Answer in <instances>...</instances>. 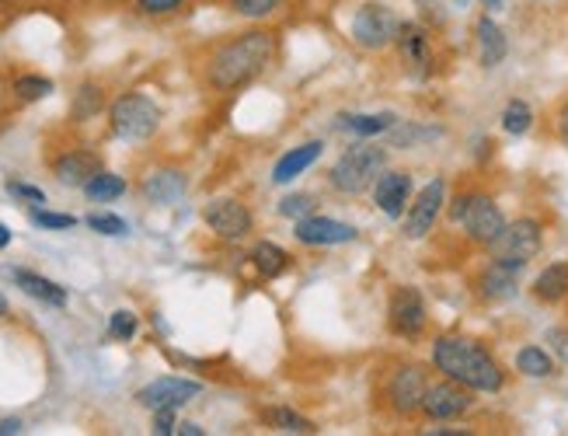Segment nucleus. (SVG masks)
Segmentation results:
<instances>
[{
    "label": "nucleus",
    "instance_id": "37998d69",
    "mask_svg": "<svg viewBox=\"0 0 568 436\" xmlns=\"http://www.w3.org/2000/svg\"><path fill=\"white\" fill-rule=\"evenodd\" d=\"M8 433H21V423L18 419H0V436H8Z\"/></svg>",
    "mask_w": 568,
    "mask_h": 436
},
{
    "label": "nucleus",
    "instance_id": "393cba45",
    "mask_svg": "<svg viewBox=\"0 0 568 436\" xmlns=\"http://www.w3.org/2000/svg\"><path fill=\"white\" fill-rule=\"evenodd\" d=\"M555 356H551V349H545V346H524L520 353H516V374H524V377H530V381H548V377H555Z\"/></svg>",
    "mask_w": 568,
    "mask_h": 436
},
{
    "label": "nucleus",
    "instance_id": "2eb2a0df",
    "mask_svg": "<svg viewBox=\"0 0 568 436\" xmlns=\"http://www.w3.org/2000/svg\"><path fill=\"white\" fill-rule=\"evenodd\" d=\"M200 392H203L200 381L158 377V381H151L146 387H140V392H136V405L151 408V412H158V408H182V405H189Z\"/></svg>",
    "mask_w": 568,
    "mask_h": 436
},
{
    "label": "nucleus",
    "instance_id": "de8ad7c7",
    "mask_svg": "<svg viewBox=\"0 0 568 436\" xmlns=\"http://www.w3.org/2000/svg\"><path fill=\"white\" fill-rule=\"evenodd\" d=\"M457 4H460V8H464V4H467V0H457Z\"/></svg>",
    "mask_w": 568,
    "mask_h": 436
},
{
    "label": "nucleus",
    "instance_id": "473e14b6",
    "mask_svg": "<svg viewBox=\"0 0 568 436\" xmlns=\"http://www.w3.org/2000/svg\"><path fill=\"white\" fill-rule=\"evenodd\" d=\"M136 328H140V318L133 311H115L109 318V338H115V343H130Z\"/></svg>",
    "mask_w": 568,
    "mask_h": 436
},
{
    "label": "nucleus",
    "instance_id": "b1692460",
    "mask_svg": "<svg viewBox=\"0 0 568 436\" xmlns=\"http://www.w3.org/2000/svg\"><path fill=\"white\" fill-rule=\"evenodd\" d=\"M338 126L353 136H381V133H390L398 126V115L394 112H356V115H342Z\"/></svg>",
    "mask_w": 568,
    "mask_h": 436
},
{
    "label": "nucleus",
    "instance_id": "e433bc0d",
    "mask_svg": "<svg viewBox=\"0 0 568 436\" xmlns=\"http://www.w3.org/2000/svg\"><path fill=\"white\" fill-rule=\"evenodd\" d=\"M189 4V0H136V14L143 18H164V14H175Z\"/></svg>",
    "mask_w": 568,
    "mask_h": 436
},
{
    "label": "nucleus",
    "instance_id": "5701e85b",
    "mask_svg": "<svg viewBox=\"0 0 568 436\" xmlns=\"http://www.w3.org/2000/svg\"><path fill=\"white\" fill-rule=\"evenodd\" d=\"M11 280L18 283V290H24L29 297L49 304V307H67V290L53 280H45L39 273H29V270H11Z\"/></svg>",
    "mask_w": 568,
    "mask_h": 436
},
{
    "label": "nucleus",
    "instance_id": "72a5a7b5",
    "mask_svg": "<svg viewBox=\"0 0 568 436\" xmlns=\"http://www.w3.org/2000/svg\"><path fill=\"white\" fill-rule=\"evenodd\" d=\"M29 221L36 227H45V231H70L73 224H78L70 213H53V210H42V206H32L29 210Z\"/></svg>",
    "mask_w": 568,
    "mask_h": 436
},
{
    "label": "nucleus",
    "instance_id": "4468645a",
    "mask_svg": "<svg viewBox=\"0 0 568 436\" xmlns=\"http://www.w3.org/2000/svg\"><path fill=\"white\" fill-rule=\"evenodd\" d=\"M293 237L307 249H335V245L356 241V227L335 221V216L311 213V216H301V221H293Z\"/></svg>",
    "mask_w": 568,
    "mask_h": 436
},
{
    "label": "nucleus",
    "instance_id": "f257e3e1",
    "mask_svg": "<svg viewBox=\"0 0 568 436\" xmlns=\"http://www.w3.org/2000/svg\"><path fill=\"white\" fill-rule=\"evenodd\" d=\"M276 57H280V36L273 29H248L210 45L206 60L200 63V78L216 94H234L255 84L262 74H268Z\"/></svg>",
    "mask_w": 568,
    "mask_h": 436
},
{
    "label": "nucleus",
    "instance_id": "ddd939ff",
    "mask_svg": "<svg viewBox=\"0 0 568 436\" xmlns=\"http://www.w3.org/2000/svg\"><path fill=\"white\" fill-rule=\"evenodd\" d=\"M203 221L216 237H224V241H241V237H248L255 231L252 210L244 206L241 200H234V196H220V200L206 203Z\"/></svg>",
    "mask_w": 568,
    "mask_h": 436
},
{
    "label": "nucleus",
    "instance_id": "9b49d317",
    "mask_svg": "<svg viewBox=\"0 0 568 436\" xmlns=\"http://www.w3.org/2000/svg\"><path fill=\"white\" fill-rule=\"evenodd\" d=\"M443 206H447V179H429L423 189L415 192L405 216H402V231L408 241H423L433 234L436 221L443 216Z\"/></svg>",
    "mask_w": 568,
    "mask_h": 436
},
{
    "label": "nucleus",
    "instance_id": "0eeeda50",
    "mask_svg": "<svg viewBox=\"0 0 568 436\" xmlns=\"http://www.w3.org/2000/svg\"><path fill=\"white\" fill-rule=\"evenodd\" d=\"M398 32H402V18L394 14L387 4H381V0H366V4H359L353 21H349L353 42L366 53L390 50V45L398 42Z\"/></svg>",
    "mask_w": 568,
    "mask_h": 436
},
{
    "label": "nucleus",
    "instance_id": "6e6552de",
    "mask_svg": "<svg viewBox=\"0 0 568 436\" xmlns=\"http://www.w3.org/2000/svg\"><path fill=\"white\" fill-rule=\"evenodd\" d=\"M429 328V307L418 286H390L387 297V332L402 343H418Z\"/></svg>",
    "mask_w": 568,
    "mask_h": 436
},
{
    "label": "nucleus",
    "instance_id": "c756f323",
    "mask_svg": "<svg viewBox=\"0 0 568 436\" xmlns=\"http://www.w3.org/2000/svg\"><path fill=\"white\" fill-rule=\"evenodd\" d=\"M102 105H105V91L98 84H81V91L73 94V119H81L84 123V119L102 112Z\"/></svg>",
    "mask_w": 568,
    "mask_h": 436
},
{
    "label": "nucleus",
    "instance_id": "a878e982",
    "mask_svg": "<svg viewBox=\"0 0 568 436\" xmlns=\"http://www.w3.org/2000/svg\"><path fill=\"white\" fill-rule=\"evenodd\" d=\"M252 262H255V270H258L265 280L283 276V273L290 270V265H293L290 252L280 249V245H273V241H258V245L252 249Z\"/></svg>",
    "mask_w": 568,
    "mask_h": 436
},
{
    "label": "nucleus",
    "instance_id": "39448f33",
    "mask_svg": "<svg viewBox=\"0 0 568 436\" xmlns=\"http://www.w3.org/2000/svg\"><path fill=\"white\" fill-rule=\"evenodd\" d=\"M384 172H387L384 148H377V143H353L328 168V189L338 192V196H363L366 189H374V182Z\"/></svg>",
    "mask_w": 568,
    "mask_h": 436
},
{
    "label": "nucleus",
    "instance_id": "cd10ccee",
    "mask_svg": "<svg viewBox=\"0 0 568 436\" xmlns=\"http://www.w3.org/2000/svg\"><path fill=\"white\" fill-rule=\"evenodd\" d=\"M262 419H265L268 426L283 429V433H317V426H314L311 419H304L301 412H296V408H290V405L265 408V412H262Z\"/></svg>",
    "mask_w": 568,
    "mask_h": 436
},
{
    "label": "nucleus",
    "instance_id": "20e7f679",
    "mask_svg": "<svg viewBox=\"0 0 568 436\" xmlns=\"http://www.w3.org/2000/svg\"><path fill=\"white\" fill-rule=\"evenodd\" d=\"M450 221L464 227V237L478 249H488L506 227V213L496 203V196L485 189H464L450 200Z\"/></svg>",
    "mask_w": 568,
    "mask_h": 436
},
{
    "label": "nucleus",
    "instance_id": "f8f14e48",
    "mask_svg": "<svg viewBox=\"0 0 568 436\" xmlns=\"http://www.w3.org/2000/svg\"><path fill=\"white\" fill-rule=\"evenodd\" d=\"M471 408H475V392H471V387H464V384H457L450 377L429 381L426 398H423V416L429 423H457Z\"/></svg>",
    "mask_w": 568,
    "mask_h": 436
},
{
    "label": "nucleus",
    "instance_id": "a18cd8bd",
    "mask_svg": "<svg viewBox=\"0 0 568 436\" xmlns=\"http://www.w3.org/2000/svg\"><path fill=\"white\" fill-rule=\"evenodd\" d=\"M8 245H11V231L0 224V249H8Z\"/></svg>",
    "mask_w": 568,
    "mask_h": 436
},
{
    "label": "nucleus",
    "instance_id": "7ed1b4c3",
    "mask_svg": "<svg viewBox=\"0 0 568 436\" xmlns=\"http://www.w3.org/2000/svg\"><path fill=\"white\" fill-rule=\"evenodd\" d=\"M429 387V371L415 359H398L381 374L377 398L381 408L390 412L394 419H415L423 416V398Z\"/></svg>",
    "mask_w": 568,
    "mask_h": 436
},
{
    "label": "nucleus",
    "instance_id": "a19ab883",
    "mask_svg": "<svg viewBox=\"0 0 568 436\" xmlns=\"http://www.w3.org/2000/svg\"><path fill=\"white\" fill-rule=\"evenodd\" d=\"M175 412H179V408H158V412H154V433H161V436H171V433H175V429H179Z\"/></svg>",
    "mask_w": 568,
    "mask_h": 436
},
{
    "label": "nucleus",
    "instance_id": "4be33fe9",
    "mask_svg": "<svg viewBox=\"0 0 568 436\" xmlns=\"http://www.w3.org/2000/svg\"><path fill=\"white\" fill-rule=\"evenodd\" d=\"M321 140H311V143H301V148H293V151H286L280 161H276V168H273V182L276 185H290L293 179H301L307 168L321 158Z\"/></svg>",
    "mask_w": 568,
    "mask_h": 436
},
{
    "label": "nucleus",
    "instance_id": "4c0bfd02",
    "mask_svg": "<svg viewBox=\"0 0 568 436\" xmlns=\"http://www.w3.org/2000/svg\"><path fill=\"white\" fill-rule=\"evenodd\" d=\"M545 343L551 346V356H555V359L561 363V367H568V328H561V325L548 328Z\"/></svg>",
    "mask_w": 568,
    "mask_h": 436
},
{
    "label": "nucleus",
    "instance_id": "423d86ee",
    "mask_svg": "<svg viewBox=\"0 0 568 436\" xmlns=\"http://www.w3.org/2000/svg\"><path fill=\"white\" fill-rule=\"evenodd\" d=\"M109 123H112V133L119 140H130V143H140V140H151L161 126V109L151 94L143 91H126L119 94L109 109Z\"/></svg>",
    "mask_w": 568,
    "mask_h": 436
},
{
    "label": "nucleus",
    "instance_id": "f03ea898",
    "mask_svg": "<svg viewBox=\"0 0 568 436\" xmlns=\"http://www.w3.org/2000/svg\"><path fill=\"white\" fill-rule=\"evenodd\" d=\"M429 359L439 377H450L464 387H471L475 395H499L509 381L496 353L471 335H457V332L436 335L429 346Z\"/></svg>",
    "mask_w": 568,
    "mask_h": 436
},
{
    "label": "nucleus",
    "instance_id": "49530a36",
    "mask_svg": "<svg viewBox=\"0 0 568 436\" xmlns=\"http://www.w3.org/2000/svg\"><path fill=\"white\" fill-rule=\"evenodd\" d=\"M0 318H8V297L0 294Z\"/></svg>",
    "mask_w": 568,
    "mask_h": 436
},
{
    "label": "nucleus",
    "instance_id": "f3484780",
    "mask_svg": "<svg viewBox=\"0 0 568 436\" xmlns=\"http://www.w3.org/2000/svg\"><path fill=\"white\" fill-rule=\"evenodd\" d=\"M415 196V189H412V175L408 172H387L374 182V203L384 216H390V221H402L408 203Z\"/></svg>",
    "mask_w": 568,
    "mask_h": 436
},
{
    "label": "nucleus",
    "instance_id": "79ce46f5",
    "mask_svg": "<svg viewBox=\"0 0 568 436\" xmlns=\"http://www.w3.org/2000/svg\"><path fill=\"white\" fill-rule=\"evenodd\" d=\"M175 433H182V436H203L206 429H203V426H195V423H179Z\"/></svg>",
    "mask_w": 568,
    "mask_h": 436
},
{
    "label": "nucleus",
    "instance_id": "2f4dec72",
    "mask_svg": "<svg viewBox=\"0 0 568 436\" xmlns=\"http://www.w3.org/2000/svg\"><path fill=\"white\" fill-rule=\"evenodd\" d=\"M286 0H227V8L237 18H248V21H262V18H273Z\"/></svg>",
    "mask_w": 568,
    "mask_h": 436
},
{
    "label": "nucleus",
    "instance_id": "a211bd4d",
    "mask_svg": "<svg viewBox=\"0 0 568 436\" xmlns=\"http://www.w3.org/2000/svg\"><path fill=\"white\" fill-rule=\"evenodd\" d=\"M475 50H478V63L485 70H496L509 57V39L488 11L475 21Z\"/></svg>",
    "mask_w": 568,
    "mask_h": 436
},
{
    "label": "nucleus",
    "instance_id": "ea45409f",
    "mask_svg": "<svg viewBox=\"0 0 568 436\" xmlns=\"http://www.w3.org/2000/svg\"><path fill=\"white\" fill-rule=\"evenodd\" d=\"M8 192H11V196H18V200H29L32 206L45 203V192L36 189V185H24V182H8Z\"/></svg>",
    "mask_w": 568,
    "mask_h": 436
},
{
    "label": "nucleus",
    "instance_id": "58836bf2",
    "mask_svg": "<svg viewBox=\"0 0 568 436\" xmlns=\"http://www.w3.org/2000/svg\"><path fill=\"white\" fill-rule=\"evenodd\" d=\"M551 126H555L558 143L568 151V94H565V99L555 105V112H551Z\"/></svg>",
    "mask_w": 568,
    "mask_h": 436
},
{
    "label": "nucleus",
    "instance_id": "dca6fc26",
    "mask_svg": "<svg viewBox=\"0 0 568 436\" xmlns=\"http://www.w3.org/2000/svg\"><path fill=\"white\" fill-rule=\"evenodd\" d=\"M394 50H398L402 63L408 74L415 78H429L433 74V39L423 26H412V21H402V32H398V42H394Z\"/></svg>",
    "mask_w": 568,
    "mask_h": 436
},
{
    "label": "nucleus",
    "instance_id": "9d476101",
    "mask_svg": "<svg viewBox=\"0 0 568 436\" xmlns=\"http://www.w3.org/2000/svg\"><path fill=\"white\" fill-rule=\"evenodd\" d=\"M527 273V265H516V262H506V258H485L478 265V273L471 276V294L481 301V304H506L520 294V280Z\"/></svg>",
    "mask_w": 568,
    "mask_h": 436
},
{
    "label": "nucleus",
    "instance_id": "1a4fd4ad",
    "mask_svg": "<svg viewBox=\"0 0 568 436\" xmlns=\"http://www.w3.org/2000/svg\"><path fill=\"white\" fill-rule=\"evenodd\" d=\"M540 249H545V224L537 216H516V221H506L503 234L485 249V255L530 265L540 255Z\"/></svg>",
    "mask_w": 568,
    "mask_h": 436
},
{
    "label": "nucleus",
    "instance_id": "f704fd0d",
    "mask_svg": "<svg viewBox=\"0 0 568 436\" xmlns=\"http://www.w3.org/2000/svg\"><path fill=\"white\" fill-rule=\"evenodd\" d=\"M88 227L94 234H105V237H122V234H130L126 221L122 216H112V213H91L88 216Z\"/></svg>",
    "mask_w": 568,
    "mask_h": 436
},
{
    "label": "nucleus",
    "instance_id": "c03bdc74",
    "mask_svg": "<svg viewBox=\"0 0 568 436\" xmlns=\"http://www.w3.org/2000/svg\"><path fill=\"white\" fill-rule=\"evenodd\" d=\"M478 4L488 11V14H496V11H503V4H506V0H478Z\"/></svg>",
    "mask_w": 568,
    "mask_h": 436
},
{
    "label": "nucleus",
    "instance_id": "aec40b11",
    "mask_svg": "<svg viewBox=\"0 0 568 436\" xmlns=\"http://www.w3.org/2000/svg\"><path fill=\"white\" fill-rule=\"evenodd\" d=\"M530 294H534V301L548 304V307L565 304V301H568V262H551V265H545V270H540V273L534 276Z\"/></svg>",
    "mask_w": 568,
    "mask_h": 436
},
{
    "label": "nucleus",
    "instance_id": "6ab92c4d",
    "mask_svg": "<svg viewBox=\"0 0 568 436\" xmlns=\"http://www.w3.org/2000/svg\"><path fill=\"white\" fill-rule=\"evenodd\" d=\"M185 175L179 172V168H158V172H151L143 179V196L151 200L154 206H171L179 203L185 196Z\"/></svg>",
    "mask_w": 568,
    "mask_h": 436
},
{
    "label": "nucleus",
    "instance_id": "c9c22d12",
    "mask_svg": "<svg viewBox=\"0 0 568 436\" xmlns=\"http://www.w3.org/2000/svg\"><path fill=\"white\" fill-rule=\"evenodd\" d=\"M311 213H314V196H307V192H296V196H286L280 203V216H286V221H301V216Z\"/></svg>",
    "mask_w": 568,
    "mask_h": 436
},
{
    "label": "nucleus",
    "instance_id": "bb28decb",
    "mask_svg": "<svg viewBox=\"0 0 568 436\" xmlns=\"http://www.w3.org/2000/svg\"><path fill=\"white\" fill-rule=\"evenodd\" d=\"M84 196L91 203H112L119 196H126V179H119L112 172H98L94 179L84 182Z\"/></svg>",
    "mask_w": 568,
    "mask_h": 436
},
{
    "label": "nucleus",
    "instance_id": "412c9836",
    "mask_svg": "<svg viewBox=\"0 0 568 436\" xmlns=\"http://www.w3.org/2000/svg\"><path fill=\"white\" fill-rule=\"evenodd\" d=\"M98 172H102V164H98V158L91 154V151H63L57 161H53V175L63 182V185H81L84 189V182L88 179H94Z\"/></svg>",
    "mask_w": 568,
    "mask_h": 436
},
{
    "label": "nucleus",
    "instance_id": "c85d7f7f",
    "mask_svg": "<svg viewBox=\"0 0 568 436\" xmlns=\"http://www.w3.org/2000/svg\"><path fill=\"white\" fill-rule=\"evenodd\" d=\"M503 130L509 136H527L534 130V109L524 99H509L503 109Z\"/></svg>",
    "mask_w": 568,
    "mask_h": 436
},
{
    "label": "nucleus",
    "instance_id": "7c9ffc66",
    "mask_svg": "<svg viewBox=\"0 0 568 436\" xmlns=\"http://www.w3.org/2000/svg\"><path fill=\"white\" fill-rule=\"evenodd\" d=\"M45 94H53V81L49 78H39V74H21V78H14V99L18 102H39V99H45Z\"/></svg>",
    "mask_w": 568,
    "mask_h": 436
}]
</instances>
